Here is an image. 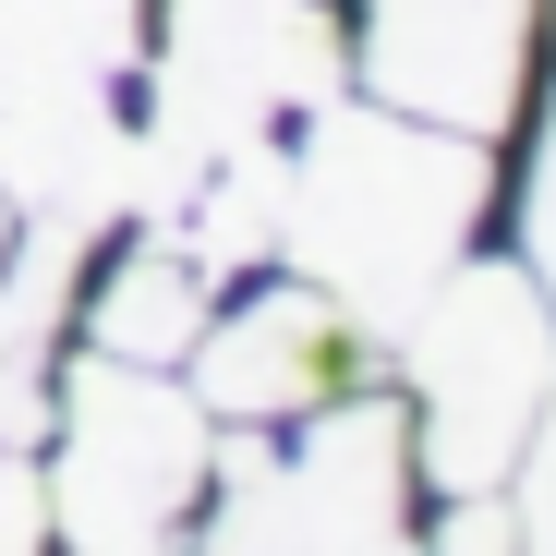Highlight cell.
Listing matches in <instances>:
<instances>
[{
	"label": "cell",
	"instance_id": "obj_6",
	"mask_svg": "<svg viewBox=\"0 0 556 556\" xmlns=\"http://www.w3.org/2000/svg\"><path fill=\"white\" fill-rule=\"evenodd\" d=\"M339 303H303V291H278V303H242L218 339H206V424H303L339 376Z\"/></svg>",
	"mask_w": 556,
	"mask_h": 556
},
{
	"label": "cell",
	"instance_id": "obj_7",
	"mask_svg": "<svg viewBox=\"0 0 556 556\" xmlns=\"http://www.w3.org/2000/svg\"><path fill=\"white\" fill-rule=\"evenodd\" d=\"M194 315H206V266L181 254V242H134V254L110 266V291H98V351L169 363L181 339H194Z\"/></svg>",
	"mask_w": 556,
	"mask_h": 556
},
{
	"label": "cell",
	"instance_id": "obj_3",
	"mask_svg": "<svg viewBox=\"0 0 556 556\" xmlns=\"http://www.w3.org/2000/svg\"><path fill=\"white\" fill-rule=\"evenodd\" d=\"M49 412H73V459H61L49 508H73L85 544H146V532H169V508H194L218 435H206V412H181L146 363L98 351Z\"/></svg>",
	"mask_w": 556,
	"mask_h": 556
},
{
	"label": "cell",
	"instance_id": "obj_1",
	"mask_svg": "<svg viewBox=\"0 0 556 556\" xmlns=\"http://www.w3.org/2000/svg\"><path fill=\"white\" fill-rule=\"evenodd\" d=\"M459 206H472V146H435L424 122H376L351 110L303 146V181H291V242L327 266L339 315L351 303H412L435 254L459 242Z\"/></svg>",
	"mask_w": 556,
	"mask_h": 556
},
{
	"label": "cell",
	"instance_id": "obj_8",
	"mask_svg": "<svg viewBox=\"0 0 556 556\" xmlns=\"http://www.w3.org/2000/svg\"><path fill=\"white\" fill-rule=\"evenodd\" d=\"M49 532V484L25 472V447H0V544H37Z\"/></svg>",
	"mask_w": 556,
	"mask_h": 556
},
{
	"label": "cell",
	"instance_id": "obj_4",
	"mask_svg": "<svg viewBox=\"0 0 556 556\" xmlns=\"http://www.w3.org/2000/svg\"><path fill=\"white\" fill-rule=\"evenodd\" d=\"M134 49V0H0V157H37V181L110 169V122L98 85Z\"/></svg>",
	"mask_w": 556,
	"mask_h": 556
},
{
	"label": "cell",
	"instance_id": "obj_5",
	"mask_svg": "<svg viewBox=\"0 0 556 556\" xmlns=\"http://www.w3.org/2000/svg\"><path fill=\"white\" fill-rule=\"evenodd\" d=\"M400 484H412L400 412H376V400H315V412H303V447L278 459V472H242L230 532L376 544V532H400Z\"/></svg>",
	"mask_w": 556,
	"mask_h": 556
},
{
	"label": "cell",
	"instance_id": "obj_2",
	"mask_svg": "<svg viewBox=\"0 0 556 556\" xmlns=\"http://www.w3.org/2000/svg\"><path fill=\"white\" fill-rule=\"evenodd\" d=\"M544 376H556V339H544L532 278H508V266H472L435 315H412V388H424L435 484H496L520 424L544 412Z\"/></svg>",
	"mask_w": 556,
	"mask_h": 556
}]
</instances>
